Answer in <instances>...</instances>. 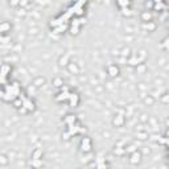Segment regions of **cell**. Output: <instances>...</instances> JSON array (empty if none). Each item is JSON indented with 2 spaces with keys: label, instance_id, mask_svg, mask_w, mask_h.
Segmentation results:
<instances>
[{
  "label": "cell",
  "instance_id": "cell-1",
  "mask_svg": "<svg viewBox=\"0 0 169 169\" xmlns=\"http://www.w3.org/2000/svg\"><path fill=\"white\" fill-rule=\"evenodd\" d=\"M18 98H20L21 102H23V107L25 108L28 112L36 110V104H34V102L32 99H29V98H26V97H23V94L18 95Z\"/></svg>",
  "mask_w": 169,
  "mask_h": 169
},
{
  "label": "cell",
  "instance_id": "cell-2",
  "mask_svg": "<svg viewBox=\"0 0 169 169\" xmlns=\"http://www.w3.org/2000/svg\"><path fill=\"white\" fill-rule=\"evenodd\" d=\"M79 148H81V151H82V152H84V153L91 152L92 144H91V140H90V137H87V136L82 137L81 144H79Z\"/></svg>",
  "mask_w": 169,
  "mask_h": 169
},
{
  "label": "cell",
  "instance_id": "cell-3",
  "mask_svg": "<svg viewBox=\"0 0 169 169\" xmlns=\"http://www.w3.org/2000/svg\"><path fill=\"white\" fill-rule=\"evenodd\" d=\"M69 104H70V107H77V106L79 104V95L77 94V92H70L69 94Z\"/></svg>",
  "mask_w": 169,
  "mask_h": 169
},
{
  "label": "cell",
  "instance_id": "cell-4",
  "mask_svg": "<svg viewBox=\"0 0 169 169\" xmlns=\"http://www.w3.org/2000/svg\"><path fill=\"white\" fill-rule=\"evenodd\" d=\"M83 23V20H81V18H75V20L71 21V26H70V32L71 34H78L79 32V26H81V24Z\"/></svg>",
  "mask_w": 169,
  "mask_h": 169
},
{
  "label": "cell",
  "instance_id": "cell-5",
  "mask_svg": "<svg viewBox=\"0 0 169 169\" xmlns=\"http://www.w3.org/2000/svg\"><path fill=\"white\" fill-rule=\"evenodd\" d=\"M11 28H12V25H11L8 21L0 23V34H4V33H7V32H9Z\"/></svg>",
  "mask_w": 169,
  "mask_h": 169
},
{
  "label": "cell",
  "instance_id": "cell-6",
  "mask_svg": "<svg viewBox=\"0 0 169 169\" xmlns=\"http://www.w3.org/2000/svg\"><path fill=\"white\" fill-rule=\"evenodd\" d=\"M69 94H70V91H61L60 94L55 97V100H57V102H66L69 98Z\"/></svg>",
  "mask_w": 169,
  "mask_h": 169
},
{
  "label": "cell",
  "instance_id": "cell-7",
  "mask_svg": "<svg viewBox=\"0 0 169 169\" xmlns=\"http://www.w3.org/2000/svg\"><path fill=\"white\" fill-rule=\"evenodd\" d=\"M12 71V67H11V65H7V63H4V65L0 66V74H3V75L8 77V74Z\"/></svg>",
  "mask_w": 169,
  "mask_h": 169
},
{
  "label": "cell",
  "instance_id": "cell-8",
  "mask_svg": "<svg viewBox=\"0 0 169 169\" xmlns=\"http://www.w3.org/2000/svg\"><path fill=\"white\" fill-rule=\"evenodd\" d=\"M108 74H110V77H116L119 75V67L116 65H110L108 66Z\"/></svg>",
  "mask_w": 169,
  "mask_h": 169
},
{
  "label": "cell",
  "instance_id": "cell-9",
  "mask_svg": "<svg viewBox=\"0 0 169 169\" xmlns=\"http://www.w3.org/2000/svg\"><path fill=\"white\" fill-rule=\"evenodd\" d=\"M77 121V118L75 115H73V114H69V115L65 116V119H63V123L66 124V126H69V124H73Z\"/></svg>",
  "mask_w": 169,
  "mask_h": 169
},
{
  "label": "cell",
  "instance_id": "cell-10",
  "mask_svg": "<svg viewBox=\"0 0 169 169\" xmlns=\"http://www.w3.org/2000/svg\"><path fill=\"white\" fill-rule=\"evenodd\" d=\"M140 158H141V155H140V152H137V151H133V153L131 155V163L132 164H137L140 161Z\"/></svg>",
  "mask_w": 169,
  "mask_h": 169
},
{
  "label": "cell",
  "instance_id": "cell-11",
  "mask_svg": "<svg viewBox=\"0 0 169 169\" xmlns=\"http://www.w3.org/2000/svg\"><path fill=\"white\" fill-rule=\"evenodd\" d=\"M112 123H114V126H115V127H120L121 124L124 123V118H123V115H118L115 119H114Z\"/></svg>",
  "mask_w": 169,
  "mask_h": 169
},
{
  "label": "cell",
  "instance_id": "cell-12",
  "mask_svg": "<svg viewBox=\"0 0 169 169\" xmlns=\"http://www.w3.org/2000/svg\"><path fill=\"white\" fill-rule=\"evenodd\" d=\"M116 4L120 8H126L131 5V0H116Z\"/></svg>",
  "mask_w": 169,
  "mask_h": 169
},
{
  "label": "cell",
  "instance_id": "cell-13",
  "mask_svg": "<svg viewBox=\"0 0 169 169\" xmlns=\"http://www.w3.org/2000/svg\"><path fill=\"white\" fill-rule=\"evenodd\" d=\"M153 9H155V11H161V9H166V5L164 4L163 1H160V3H155V5H153Z\"/></svg>",
  "mask_w": 169,
  "mask_h": 169
},
{
  "label": "cell",
  "instance_id": "cell-14",
  "mask_svg": "<svg viewBox=\"0 0 169 169\" xmlns=\"http://www.w3.org/2000/svg\"><path fill=\"white\" fill-rule=\"evenodd\" d=\"M65 29H66V24H61V25H57L54 28V33H63L65 32Z\"/></svg>",
  "mask_w": 169,
  "mask_h": 169
},
{
  "label": "cell",
  "instance_id": "cell-15",
  "mask_svg": "<svg viewBox=\"0 0 169 169\" xmlns=\"http://www.w3.org/2000/svg\"><path fill=\"white\" fill-rule=\"evenodd\" d=\"M141 18H143V21H151L152 20V13L148 12V11H145V12H143Z\"/></svg>",
  "mask_w": 169,
  "mask_h": 169
},
{
  "label": "cell",
  "instance_id": "cell-16",
  "mask_svg": "<svg viewBox=\"0 0 169 169\" xmlns=\"http://www.w3.org/2000/svg\"><path fill=\"white\" fill-rule=\"evenodd\" d=\"M69 65V70L71 71V73H74V74H77L79 71V69H78V66L75 65V63H67Z\"/></svg>",
  "mask_w": 169,
  "mask_h": 169
},
{
  "label": "cell",
  "instance_id": "cell-17",
  "mask_svg": "<svg viewBox=\"0 0 169 169\" xmlns=\"http://www.w3.org/2000/svg\"><path fill=\"white\" fill-rule=\"evenodd\" d=\"M144 28H145V29H148V31H155L156 25L152 23V21H148V24H147V23L144 24Z\"/></svg>",
  "mask_w": 169,
  "mask_h": 169
},
{
  "label": "cell",
  "instance_id": "cell-18",
  "mask_svg": "<svg viewBox=\"0 0 169 169\" xmlns=\"http://www.w3.org/2000/svg\"><path fill=\"white\" fill-rule=\"evenodd\" d=\"M42 156V149H36L32 155V158H40Z\"/></svg>",
  "mask_w": 169,
  "mask_h": 169
},
{
  "label": "cell",
  "instance_id": "cell-19",
  "mask_svg": "<svg viewBox=\"0 0 169 169\" xmlns=\"http://www.w3.org/2000/svg\"><path fill=\"white\" fill-rule=\"evenodd\" d=\"M12 103H13V106H15V107L17 108V110L21 107V106H23V102H21V99H20V98H16V99L13 100Z\"/></svg>",
  "mask_w": 169,
  "mask_h": 169
},
{
  "label": "cell",
  "instance_id": "cell-20",
  "mask_svg": "<svg viewBox=\"0 0 169 169\" xmlns=\"http://www.w3.org/2000/svg\"><path fill=\"white\" fill-rule=\"evenodd\" d=\"M53 83H54V86H55V87H61V86L63 84V81H62L61 78H55L54 81H53Z\"/></svg>",
  "mask_w": 169,
  "mask_h": 169
},
{
  "label": "cell",
  "instance_id": "cell-21",
  "mask_svg": "<svg viewBox=\"0 0 169 169\" xmlns=\"http://www.w3.org/2000/svg\"><path fill=\"white\" fill-rule=\"evenodd\" d=\"M45 83V79L44 78H37L34 79V86H42Z\"/></svg>",
  "mask_w": 169,
  "mask_h": 169
},
{
  "label": "cell",
  "instance_id": "cell-22",
  "mask_svg": "<svg viewBox=\"0 0 169 169\" xmlns=\"http://www.w3.org/2000/svg\"><path fill=\"white\" fill-rule=\"evenodd\" d=\"M8 83V79H7V77L5 75H3V74H0V84L1 86H5V84Z\"/></svg>",
  "mask_w": 169,
  "mask_h": 169
},
{
  "label": "cell",
  "instance_id": "cell-23",
  "mask_svg": "<svg viewBox=\"0 0 169 169\" xmlns=\"http://www.w3.org/2000/svg\"><path fill=\"white\" fill-rule=\"evenodd\" d=\"M121 13H123L124 16H129V15H131V11H129V7L121 8Z\"/></svg>",
  "mask_w": 169,
  "mask_h": 169
},
{
  "label": "cell",
  "instance_id": "cell-24",
  "mask_svg": "<svg viewBox=\"0 0 169 169\" xmlns=\"http://www.w3.org/2000/svg\"><path fill=\"white\" fill-rule=\"evenodd\" d=\"M137 62H139V61H137L136 57H132L131 60H129V65H137Z\"/></svg>",
  "mask_w": 169,
  "mask_h": 169
},
{
  "label": "cell",
  "instance_id": "cell-25",
  "mask_svg": "<svg viewBox=\"0 0 169 169\" xmlns=\"http://www.w3.org/2000/svg\"><path fill=\"white\" fill-rule=\"evenodd\" d=\"M89 1V0H77V4H79V5H82V7H84V4H86V3Z\"/></svg>",
  "mask_w": 169,
  "mask_h": 169
},
{
  "label": "cell",
  "instance_id": "cell-26",
  "mask_svg": "<svg viewBox=\"0 0 169 169\" xmlns=\"http://www.w3.org/2000/svg\"><path fill=\"white\" fill-rule=\"evenodd\" d=\"M67 55H65V57H62L61 58V65H67Z\"/></svg>",
  "mask_w": 169,
  "mask_h": 169
},
{
  "label": "cell",
  "instance_id": "cell-27",
  "mask_svg": "<svg viewBox=\"0 0 169 169\" xmlns=\"http://www.w3.org/2000/svg\"><path fill=\"white\" fill-rule=\"evenodd\" d=\"M18 3H20V0H11V1H9V4L12 5V7H16V5L18 4Z\"/></svg>",
  "mask_w": 169,
  "mask_h": 169
},
{
  "label": "cell",
  "instance_id": "cell-28",
  "mask_svg": "<svg viewBox=\"0 0 169 169\" xmlns=\"http://www.w3.org/2000/svg\"><path fill=\"white\" fill-rule=\"evenodd\" d=\"M7 161H8V160L5 158V156H3V155L0 156V163H1V164H7Z\"/></svg>",
  "mask_w": 169,
  "mask_h": 169
},
{
  "label": "cell",
  "instance_id": "cell-29",
  "mask_svg": "<svg viewBox=\"0 0 169 169\" xmlns=\"http://www.w3.org/2000/svg\"><path fill=\"white\" fill-rule=\"evenodd\" d=\"M70 136H71V135L69 133V131H66L65 133H63V139H65V140H69V139H70Z\"/></svg>",
  "mask_w": 169,
  "mask_h": 169
},
{
  "label": "cell",
  "instance_id": "cell-30",
  "mask_svg": "<svg viewBox=\"0 0 169 169\" xmlns=\"http://www.w3.org/2000/svg\"><path fill=\"white\" fill-rule=\"evenodd\" d=\"M18 4H20V5H26V4H28V0H20Z\"/></svg>",
  "mask_w": 169,
  "mask_h": 169
},
{
  "label": "cell",
  "instance_id": "cell-31",
  "mask_svg": "<svg viewBox=\"0 0 169 169\" xmlns=\"http://www.w3.org/2000/svg\"><path fill=\"white\" fill-rule=\"evenodd\" d=\"M166 42H168V38H165V40H164L163 45H164V48H165V50H168V45H166Z\"/></svg>",
  "mask_w": 169,
  "mask_h": 169
},
{
  "label": "cell",
  "instance_id": "cell-32",
  "mask_svg": "<svg viewBox=\"0 0 169 169\" xmlns=\"http://www.w3.org/2000/svg\"><path fill=\"white\" fill-rule=\"evenodd\" d=\"M139 70H140V71H141V73H143V71H144V70H145V67H144V66H141V67H140V69H139Z\"/></svg>",
  "mask_w": 169,
  "mask_h": 169
},
{
  "label": "cell",
  "instance_id": "cell-33",
  "mask_svg": "<svg viewBox=\"0 0 169 169\" xmlns=\"http://www.w3.org/2000/svg\"><path fill=\"white\" fill-rule=\"evenodd\" d=\"M155 3H160V1H163V0H153Z\"/></svg>",
  "mask_w": 169,
  "mask_h": 169
}]
</instances>
